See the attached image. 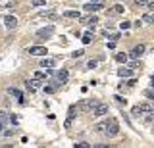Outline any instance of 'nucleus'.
I'll return each mask as SVG.
<instances>
[{"label":"nucleus","mask_w":154,"mask_h":148,"mask_svg":"<svg viewBox=\"0 0 154 148\" xmlns=\"http://www.w3.org/2000/svg\"><path fill=\"white\" fill-rule=\"evenodd\" d=\"M120 135V123H117V119L114 117H110L108 119V129H106V137H110V138H114Z\"/></svg>","instance_id":"1"},{"label":"nucleus","mask_w":154,"mask_h":148,"mask_svg":"<svg viewBox=\"0 0 154 148\" xmlns=\"http://www.w3.org/2000/svg\"><path fill=\"white\" fill-rule=\"evenodd\" d=\"M144 50H147V46H144V44H137V46L131 48V52H129V58H131V60H139V58H143Z\"/></svg>","instance_id":"2"},{"label":"nucleus","mask_w":154,"mask_h":148,"mask_svg":"<svg viewBox=\"0 0 154 148\" xmlns=\"http://www.w3.org/2000/svg\"><path fill=\"white\" fill-rule=\"evenodd\" d=\"M37 39H48V37L54 35V25H48V27H43V29H39L37 33Z\"/></svg>","instance_id":"3"},{"label":"nucleus","mask_w":154,"mask_h":148,"mask_svg":"<svg viewBox=\"0 0 154 148\" xmlns=\"http://www.w3.org/2000/svg\"><path fill=\"white\" fill-rule=\"evenodd\" d=\"M29 52L31 56H46V46H40V44H33V46H29Z\"/></svg>","instance_id":"4"},{"label":"nucleus","mask_w":154,"mask_h":148,"mask_svg":"<svg viewBox=\"0 0 154 148\" xmlns=\"http://www.w3.org/2000/svg\"><path fill=\"white\" fill-rule=\"evenodd\" d=\"M25 89H27V90H31V92L39 90V89H40V79H37V77H33V79L25 81Z\"/></svg>","instance_id":"5"},{"label":"nucleus","mask_w":154,"mask_h":148,"mask_svg":"<svg viewBox=\"0 0 154 148\" xmlns=\"http://www.w3.org/2000/svg\"><path fill=\"white\" fill-rule=\"evenodd\" d=\"M8 94H10V96H14V98H18V102H19V104H25V100H23V92H21L19 89L10 87V89H8Z\"/></svg>","instance_id":"6"},{"label":"nucleus","mask_w":154,"mask_h":148,"mask_svg":"<svg viewBox=\"0 0 154 148\" xmlns=\"http://www.w3.org/2000/svg\"><path fill=\"white\" fill-rule=\"evenodd\" d=\"M91 114H92L95 117H102V116H106V114H108V106H106V104H98Z\"/></svg>","instance_id":"7"},{"label":"nucleus","mask_w":154,"mask_h":148,"mask_svg":"<svg viewBox=\"0 0 154 148\" xmlns=\"http://www.w3.org/2000/svg\"><path fill=\"white\" fill-rule=\"evenodd\" d=\"M4 25H6L8 29H15V27H18V19H15L14 15H6V18H4Z\"/></svg>","instance_id":"8"},{"label":"nucleus","mask_w":154,"mask_h":148,"mask_svg":"<svg viewBox=\"0 0 154 148\" xmlns=\"http://www.w3.org/2000/svg\"><path fill=\"white\" fill-rule=\"evenodd\" d=\"M54 75H56V79H58L60 83H66V81L70 79V73H67V69H58Z\"/></svg>","instance_id":"9"},{"label":"nucleus","mask_w":154,"mask_h":148,"mask_svg":"<svg viewBox=\"0 0 154 148\" xmlns=\"http://www.w3.org/2000/svg\"><path fill=\"white\" fill-rule=\"evenodd\" d=\"M106 129H108V119H104V121L96 123V125L92 127V131H95V133H106Z\"/></svg>","instance_id":"10"},{"label":"nucleus","mask_w":154,"mask_h":148,"mask_svg":"<svg viewBox=\"0 0 154 148\" xmlns=\"http://www.w3.org/2000/svg\"><path fill=\"white\" fill-rule=\"evenodd\" d=\"M56 65V60L54 58H44L43 62H40V67H44V69H52Z\"/></svg>","instance_id":"11"},{"label":"nucleus","mask_w":154,"mask_h":148,"mask_svg":"<svg viewBox=\"0 0 154 148\" xmlns=\"http://www.w3.org/2000/svg\"><path fill=\"white\" fill-rule=\"evenodd\" d=\"M117 75L123 77V79H127V77L133 75V69L131 67H120V69H117Z\"/></svg>","instance_id":"12"},{"label":"nucleus","mask_w":154,"mask_h":148,"mask_svg":"<svg viewBox=\"0 0 154 148\" xmlns=\"http://www.w3.org/2000/svg\"><path fill=\"white\" fill-rule=\"evenodd\" d=\"M64 18H71V19H81V12H77V10H67V12H64Z\"/></svg>","instance_id":"13"},{"label":"nucleus","mask_w":154,"mask_h":148,"mask_svg":"<svg viewBox=\"0 0 154 148\" xmlns=\"http://www.w3.org/2000/svg\"><path fill=\"white\" fill-rule=\"evenodd\" d=\"M98 10H102V6H96V4H92V2L85 4V12H98Z\"/></svg>","instance_id":"14"},{"label":"nucleus","mask_w":154,"mask_h":148,"mask_svg":"<svg viewBox=\"0 0 154 148\" xmlns=\"http://www.w3.org/2000/svg\"><path fill=\"white\" fill-rule=\"evenodd\" d=\"M81 40H83V44H91L92 42V31H87L83 37H81Z\"/></svg>","instance_id":"15"},{"label":"nucleus","mask_w":154,"mask_h":148,"mask_svg":"<svg viewBox=\"0 0 154 148\" xmlns=\"http://www.w3.org/2000/svg\"><path fill=\"white\" fill-rule=\"evenodd\" d=\"M129 58V54H123V52H120V54H116V62L117 64H125Z\"/></svg>","instance_id":"16"},{"label":"nucleus","mask_w":154,"mask_h":148,"mask_svg":"<svg viewBox=\"0 0 154 148\" xmlns=\"http://www.w3.org/2000/svg\"><path fill=\"white\" fill-rule=\"evenodd\" d=\"M131 114H133V116H137V117L143 116V114H144V112H143V106H141V104H139V106H133V108H131Z\"/></svg>","instance_id":"17"},{"label":"nucleus","mask_w":154,"mask_h":148,"mask_svg":"<svg viewBox=\"0 0 154 148\" xmlns=\"http://www.w3.org/2000/svg\"><path fill=\"white\" fill-rule=\"evenodd\" d=\"M77 112H79V108H77V106H71V108L67 110V117H70V119H75Z\"/></svg>","instance_id":"18"},{"label":"nucleus","mask_w":154,"mask_h":148,"mask_svg":"<svg viewBox=\"0 0 154 148\" xmlns=\"http://www.w3.org/2000/svg\"><path fill=\"white\" fill-rule=\"evenodd\" d=\"M143 96L148 98V100H154V89H144L143 90Z\"/></svg>","instance_id":"19"},{"label":"nucleus","mask_w":154,"mask_h":148,"mask_svg":"<svg viewBox=\"0 0 154 148\" xmlns=\"http://www.w3.org/2000/svg\"><path fill=\"white\" fill-rule=\"evenodd\" d=\"M141 21H144V23H154V14H144L143 18H141Z\"/></svg>","instance_id":"20"},{"label":"nucleus","mask_w":154,"mask_h":148,"mask_svg":"<svg viewBox=\"0 0 154 148\" xmlns=\"http://www.w3.org/2000/svg\"><path fill=\"white\" fill-rule=\"evenodd\" d=\"M31 6L33 8H43V6H46V0H31Z\"/></svg>","instance_id":"21"},{"label":"nucleus","mask_w":154,"mask_h":148,"mask_svg":"<svg viewBox=\"0 0 154 148\" xmlns=\"http://www.w3.org/2000/svg\"><path fill=\"white\" fill-rule=\"evenodd\" d=\"M98 65V60H89L87 62V69H95Z\"/></svg>","instance_id":"22"},{"label":"nucleus","mask_w":154,"mask_h":148,"mask_svg":"<svg viewBox=\"0 0 154 148\" xmlns=\"http://www.w3.org/2000/svg\"><path fill=\"white\" fill-rule=\"evenodd\" d=\"M43 90H44V94H52V92H56V87H52V85H46Z\"/></svg>","instance_id":"23"},{"label":"nucleus","mask_w":154,"mask_h":148,"mask_svg":"<svg viewBox=\"0 0 154 148\" xmlns=\"http://www.w3.org/2000/svg\"><path fill=\"white\" fill-rule=\"evenodd\" d=\"M152 121H154V112H148V116H144V123L148 125V123H152Z\"/></svg>","instance_id":"24"},{"label":"nucleus","mask_w":154,"mask_h":148,"mask_svg":"<svg viewBox=\"0 0 154 148\" xmlns=\"http://www.w3.org/2000/svg\"><path fill=\"white\" fill-rule=\"evenodd\" d=\"M114 98H116V102H117V104H123V106H125V104H127V100H125V98H121V96H120V94H116V96H114Z\"/></svg>","instance_id":"25"},{"label":"nucleus","mask_w":154,"mask_h":148,"mask_svg":"<svg viewBox=\"0 0 154 148\" xmlns=\"http://www.w3.org/2000/svg\"><path fill=\"white\" fill-rule=\"evenodd\" d=\"M35 77L40 79V81H44V79H46V73H44V71H37V73H35Z\"/></svg>","instance_id":"26"},{"label":"nucleus","mask_w":154,"mask_h":148,"mask_svg":"<svg viewBox=\"0 0 154 148\" xmlns=\"http://www.w3.org/2000/svg\"><path fill=\"white\" fill-rule=\"evenodd\" d=\"M114 14H123V6H121V4H116V8H114Z\"/></svg>","instance_id":"27"},{"label":"nucleus","mask_w":154,"mask_h":148,"mask_svg":"<svg viewBox=\"0 0 154 148\" xmlns=\"http://www.w3.org/2000/svg\"><path fill=\"white\" fill-rule=\"evenodd\" d=\"M89 146H92V144H89V142H77V144H75V148H89Z\"/></svg>","instance_id":"28"},{"label":"nucleus","mask_w":154,"mask_h":148,"mask_svg":"<svg viewBox=\"0 0 154 148\" xmlns=\"http://www.w3.org/2000/svg\"><path fill=\"white\" fill-rule=\"evenodd\" d=\"M83 54H85V50H75V52H71V56H73V58H81Z\"/></svg>","instance_id":"29"},{"label":"nucleus","mask_w":154,"mask_h":148,"mask_svg":"<svg viewBox=\"0 0 154 148\" xmlns=\"http://www.w3.org/2000/svg\"><path fill=\"white\" fill-rule=\"evenodd\" d=\"M71 125H73V119L67 117V119H66V123H64V127H66V129H71Z\"/></svg>","instance_id":"30"},{"label":"nucleus","mask_w":154,"mask_h":148,"mask_svg":"<svg viewBox=\"0 0 154 148\" xmlns=\"http://www.w3.org/2000/svg\"><path fill=\"white\" fill-rule=\"evenodd\" d=\"M14 133H15L14 129H4V133H2V135H4V137H12Z\"/></svg>","instance_id":"31"},{"label":"nucleus","mask_w":154,"mask_h":148,"mask_svg":"<svg viewBox=\"0 0 154 148\" xmlns=\"http://www.w3.org/2000/svg\"><path fill=\"white\" fill-rule=\"evenodd\" d=\"M120 33H112V35H108V39H110V40H117V39H120Z\"/></svg>","instance_id":"32"},{"label":"nucleus","mask_w":154,"mask_h":148,"mask_svg":"<svg viewBox=\"0 0 154 148\" xmlns=\"http://www.w3.org/2000/svg\"><path fill=\"white\" fill-rule=\"evenodd\" d=\"M120 27L125 31V29H129V27H131V23H129V21H121V25H120Z\"/></svg>","instance_id":"33"},{"label":"nucleus","mask_w":154,"mask_h":148,"mask_svg":"<svg viewBox=\"0 0 154 148\" xmlns=\"http://www.w3.org/2000/svg\"><path fill=\"white\" fill-rule=\"evenodd\" d=\"M92 4H96V6H104V0H91Z\"/></svg>","instance_id":"34"},{"label":"nucleus","mask_w":154,"mask_h":148,"mask_svg":"<svg viewBox=\"0 0 154 148\" xmlns=\"http://www.w3.org/2000/svg\"><path fill=\"white\" fill-rule=\"evenodd\" d=\"M108 48H110V50H114V48H116V40H110V42H108Z\"/></svg>","instance_id":"35"},{"label":"nucleus","mask_w":154,"mask_h":148,"mask_svg":"<svg viewBox=\"0 0 154 148\" xmlns=\"http://www.w3.org/2000/svg\"><path fill=\"white\" fill-rule=\"evenodd\" d=\"M10 121H12V123H14V125H18V121H19V119H18V117H15V116H10Z\"/></svg>","instance_id":"36"},{"label":"nucleus","mask_w":154,"mask_h":148,"mask_svg":"<svg viewBox=\"0 0 154 148\" xmlns=\"http://www.w3.org/2000/svg\"><path fill=\"white\" fill-rule=\"evenodd\" d=\"M147 8H148V10H154V0H148V4H147Z\"/></svg>","instance_id":"37"},{"label":"nucleus","mask_w":154,"mask_h":148,"mask_svg":"<svg viewBox=\"0 0 154 148\" xmlns=\"http://www.w3.org/2000/svg\"><path fill=\"white\" fill-rule=\"evenodd\" d=\"M150 87H152V89H154V81H152V83H150Z\"/></svg>","instance_id":"38"},{"label":"nucleus","mask_w":154,"mask_h":148,"mask_svg":"<svg viewBox=\"0 0 154 148\" xmlns=\"http://www.w3.org/2000/svg\"><path fill=\"white\" fill-rule=\"evenodd\" d=\"M150 81H154V73H152V77H150Z\"/></svg>","instance_id":"39"},{"label":"nucleus","mask_w":154,"mask_h":148,"mask_svg":"<svg viewBox=\"0 0 154 148\" xmlns=\"http://www.w3.org/2000/svg\"><path fill=\"white\" fill-rule=\"evenodd\" d=\"M152 108H154V100H152Z\"/></svg>","instance_id":"40"},{"label":"nucleus","mask_w":154,"mask_h":148,"mask_svg":"<svg viewBox=\"0 0 154 148\" xmlns=\"http://www.w3.org/2000/svg\"><path fill=\"white\" fill-rule=\"evenodd\" d=\"M152 127H154V121H152Z\"/></svg>","instance_id":"41"}]
</instances>
